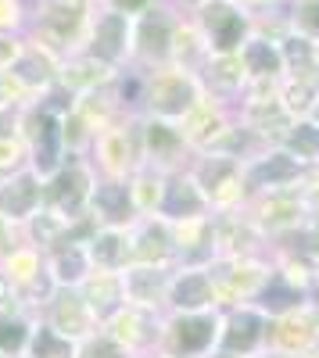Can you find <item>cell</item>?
Instances as JSON below:
<instances>
[{
    "label": "cell",
    "mask_w": 319,
    "mask_h": 358,
    "mask_svg": "<svg viewBox=\"0 0 319 358\" xmlns=\"http://www.w3.org/2000/svg\"><path fill=\"white\" fill-rule=\"evenodd\" d=\"M90 18H94V0H40V4L29 8L25 40L62 62V57L83 50Z\"/></svg>",
    "instance_id": "cell-1"
},
{
    "label": "cell",
    "mask_w": 319,
    "mask_h": 358,
    "mask_svg": "<svg viewBox=\"0 0 319 358\" xmlns=\"http://www.w3.org/2000/svg\"><path fill=\"white\" fill-rule=\"evenodd\" d=\"M205 101V90L194 72H183L176 65L162 69H143V101L140 115L165 118V122H180L187 111H194Z\"/></svg>",
    "instance_id": "cell-2"
},
{
    "label": "cell",
    "mask_w": 319,
    "mask_h": 358,
    "mask_svg": "<svg viewBox=\"0 0 319 358\" xmlns=\"http://www.w3.org/2000/svg\"><path fill=\"white\" fill-rule=\"evenodd\" d=\"M219 330H222V308L165 312L162 341H158L155 355H162V358H208L219 348Z\"/></svg>",
    "instance_id": "cell-3"
},
{
    "label": "cell",
    "mask_w": 319,
    "mask_h": 358,
    "mask_svg": "<svg viewBox=\"0 0 319 358\" xmlns=\"http://www.w3.org/2000/svg\"><path fill=\"white\" fill-rule=\"evenodd\" d=\"M86 162L94 165L97 176L108 179H129L133 169L143 162L140 147V115H122L94 133V143L86 151Z\"/></svg>",
    "instance_id": "cell-4"
},
{
    "label": "cell",
    "mask_w": 319,
    "mask_h": 358,
    "mask_svg": "<svg viewBox=\"0 0 319 358\" xmlns=\"http://www.w3.org/2000/svg\"><path fill=\"white\" fill-rule=\"evenodd\" d=\"M190 179L197 183V190L205 194L212 215L222 212H241L248 204V190H244V172L237 158L226 155H194V162L187 165Z\"/></svg>",
    "instance_id": "cell-5"
},
{
    "label": "cell",
    "mask_w": 319,
    "mask_h": 358,
    "mask_svg": "<svg viewBox=\"0 0 319 358\" xmlns=\"http://www.w3.org/2000/svg\"><path fill=\"white\" fill-rule=\"evenodd\" d=\"M244 215L262 229L266 241H283L298 229H305L316 215L305 204L298 187H283V190H266V194H251L244 204Z\"/></svg>",
    "instance_id": "cell-6"
},
{
    "label": "cell",
    "mask_w": 319,
    "mask_h": 358,
    "mask_svg": "<svg viewBox=\"0 0 319 358\" xmlns=\"http://www.w3.org/2000/svg\"><path fill=\"white\" fill-rule=\"evenodd\" d=\"M190 18L201 29V36H205L208 54H241V47L255 33L251 11H244L237 0H208Z\"/></svg>",
    "instance_id": "cell-7"
},
{
    "label": "cell",
    "mask_w": 319,
    "mask_h": 358,
    "mask_svg": "<svg viewBox=\"0 0 319 358\" xmlns=\"http://www.w3.org/2000/svg\"><path fill=\"white\" fill-rule=\"evenodd\" d=\"M208 268V276L219 294V308H234L248 305L262 294L269 273H273V258H215Z\"/></svg>",
    "instance_id": "cell-8"
},
{
    "label": "cell",
    "mask_w": 319,
    "mask_h": 358,
    "mask_svg": "<svg viewBox=\"0 0 319 358\" xmlns=\"http://www.w3.org/2000/svg\"><path fill=\"white\" fill-rule=\"evenodd\" d=\"M94 179H97V172L86 162V155H69L62 169L50 179H43V204L62 212L65 219H83L86 204H90Z\"/></svg>",
    "instance_id": "cell-9"
},
{
    "label": "cell",
    "mask_w": 319,
    "mask_h": 358,
    "mask_svg": "<svg viewBox=\"0 0 319 358\" xmlns=\"http://www.w3.org/2000/svg\"><path fill=\"white\" fill-rule=\"evenodd\" d=\"M83 50L97 57L101 65L108 69H126L129 57H133V18L129 15H119V11H94L90 18V29H86V40H83Z\"/></svg>",
    "instance_id": "cell-10"
},
{
    "label": "cell",
    "mask_w": 319,
    "mask_h": 358,
    "mask_svg": "<svg viewBox=\"0 0 319 358\" xmlns=\"http://www.w3.org/2000/svg\"><path fill=\"white\" fill-rule=\"evenodd\" d=\"M176 11L155 4L148 15L133 18V57L136 69H162L172 62V29H176Z\"/></svg>",
    "instance_id": "cell-11"
},
{
    "label": "cell",
    "mask_w": 319,
    "mask_h": 358,
    "mask_svg": "<svg viewBox=\"0 0 319 358\" xmlns=\"http://www.w3.org/2000/svg\"><path fill=\"white\" fill-rule=\"evenodd\" d=\"M241 172H244V190L251 197V194H266V190L298 187L302 176H305V165L295 155H287L280 143H273V147L255 151L251 158H244Z\"/></svg>",
    "instance_id": "cell-12"
},
{
    "label": "cell",
    "mask_w": 319,
    "mask_h": 358,
    "mask_svg": "<svg viewBox=\"0 0 319 358\" xmlns=\"http://www.w3.org/2000/svg\"><path fill=\"white\" fill-rule=\"evenodd\" d=\"M269 341V315L258 305H234L222 308V330H219V351L229 355H258Z\"/></svg>",
    "instance_id": "cell-13"
},
{
    "label": "cell",
    "mask_w": 319,
    "mask_h": 358,
    "mask_svg": "<svg viewBox=\"0 0 319 358\" xmlns=\"http://www.w3.org/2000/svg\"><path fill=\"white\" fill-rule=\"evenodd\" d=\"M162 322H165V312L122 305L101 330L119 341L129 355H151V351H158V341H162Z\"/></svg>",
    "instance_id": "cell-14"
},
{
    "label": "cell",
    "mask_w": 319,
    "mask_h": 358,
    "mask_svg": "<svg viewBox=\"0 0 319 358\" xmlns=\"http://www.w3.org/2000/svg\"><path fill=\"white\" fill-rule=\"evenodd\" d=\"M140 147H143V162L162 172L187 169V158H194L180 126L165 122V118H151V115H140Z\"/></svg>",
    "instance_id": "cell-15"
},
{
    "label": "cell",
    "mask_w": 319,
    "mask_h": 358,
    "mask_svg": "<svg viewBox=\"0 0 319 358\" xmlns=\"http://www.w3.org/2000/svg\"><path fill=\"white\" fill-rule=\"evenodd\" d=\"M40 319L50 326V330H57L62 337H69V341H76V344L86 341L94 330H101L97 319L90 315V308H86L83 294H79L76 287H57V290L50 294V301L43 305Z\"/></svg>",
    "instance_id": "cell-16"
},
{
    "label": "cell",
    "mask_w": 319,
    "mask_h": 358,
    "mask_svg": "<svg viewBox=\"0 0 319 358\" xmlns=\"http://www.w3.org/2000/svg\"><path fill=\"white\" fill-rule=\"evenodd\" d=\"M86 215H94L97 226H115V229H129L140 215L133 204V190L129 179H108L97 176L94 190H90V204H86Z\"/></svg>",
    "instance_id": "cell-17"
},
{
    "label": "cell",
    "mask_w": 319,
    "mask_h": 358,
    "mask_svg": "<svg viewBox=\"0 0 319 358\" xmlns=\"http://www.w3.org/2000/svg\"><path fill=\"white\" fill-rule=\"evenodd\" d=\"M212 219H215V258H266L269 241L244 215V208L241 212L212 215Z\"/></svg>",
    "instance_id": "cell-18"
},
{
    "label": "cell",
    "mask_w": 319,
    "mask_h": 358,
    "mask_svg": "<svg viewBox=\"0 0 319 358\" xmlns=\"http://www.w3.org/2000/svg\"><path fill=\"white\" fill-rule=\"evenodd\" d=\"M234 104H226V101H215V97H205L194 111H187L183 118H180V133H183V140H187V147L197 155V151H208V147L234 126Z\"/></svg>",
    "instance_id": "cell-19"
},
{
    "label": "cell",
    "mask_w": 319,
    "mask_h": 358,
    "mask_svg": "<svg viewBox=\"0 0 319 358\" xmlns=\"http://www.w3.org/2000/svg\"><path fill=\"white\" fill-rule=\"evenodd\" d=\"M237 122L262 143V147H273L287 136V129L295 126V115L280 104V97H266V101H241L234 108Z\"/></svg>",
    "instance_id": "cell-20"
},
{
    "label": "cell",
    "mask_w": 319,
    "mask_h": 358,
    "mask_svg": "<svg viewBox=\"0 0 319 358\" xmlns=\"http://www.w3.org/2000/svg\"><path fill=\"white\" fill-rule=\"evenodd\" d=\"M176 265H126L122 268V290H126V305H140L151 312H165V297Z\"/></svg>",
    "instance_id": "cell-21"
},
{
    "label": "cell",
    "mask_w": 319,
    "mask_h": 358,
    "mask_svg": "<svg viewBox=\"0 0 319 358\" xmlns=\"http://www.w3.org/2000/svg\"><path fill=\"white\" fill-rule=\"evenodd\" d=\"M212 215V208L205 201V194L197 190V183L190 179L187 169L165 172V190H162V204H158V219L165 222H187V219H201Z\"/></svg>",
    "instance_id": "cell-22"
},
{
    "label": "cell",
    "mask_w": 319,
    "mask_h": 358,
    "mask_svg": "<svg viewBox=\"0 0 319 358\" xmlns=\"http://www.w3.org/2000/svg\"><path fill=\"white\" fill-rule=\"evenodd\" d=\"M201 79V90L205 97H215V101H226V104H241L244 90H248V72H244V62L241 54H212L205 65L197 72Z\"/></svg>",
    "instance_id": "cell-23"
},
{
    "label": "cell",
    "mask_w": 319,
    "mask_h": 358,
    "mask_svg": "<svg viewBox=\"0 0 319 358\" xmlns=\"http://www.w3.org/2000/svg\"><path fill=\"white\" fill-rule=\"evenodd\" d=\"M219 308V294L208 268H176L169 283L165 312H208Z\"/></svg>",
    "instance_id": "cell-24"
},
{
    "label": "cell",
    "mask_w": 319,
    "mask_h": 358,
    "mask_svg": "<svg viewBox=\"0 0 319 358\" xmlns=\"http://www.w3.org/2000/svg\"><path fill=\"white\" fill-rule=\"evenodd\" d=\"M40 204H43V179L33 169H25L0 183V219H8L11 226L22 229L36 215Z\"/></svg>",
    "instance_id": "cell-25"
},
{
    "label": "cell",
    "mask_w": 319,
    "mask_h": 358,
    "mask_svg": "<svg viewBox=\"0 0 319 358\" xmlns=\"http://www.w3.org/2000/svg\"><path fill=\"white\" fill-rule=\"evenodd\" d=\"M115 76L119 72L101 65L97 57H90L86 50L62 57V65H57V86L72 97H86V94H97V90H108L115 83Z\"/></svg>",
    "instance_id": "cell-26"
},
{
    "label": "cell",
    "mask_w": 319,
    "mask_h": 358,
    "mask_svg": "<svg viewBox=\"0 0 319 358\" xmlns=\"http://www.w3.org/2000/svg\"><path fill=\"white\" fill-rule=\"evenodd\" d=\"M133 262L136 265H176V244H172V226L158 215L136 219L129 226Z\"/></svg>",
    "instance_id": "cell-27"
},
{
    "label": "cell",
    "mask_w": 319,
    "mask_h": 358,
    "mask_svg": "<svg viewBox=\"0 0 319 358\" xmlns=\"http://www.w3.org/2000/svg\"><path fill=\"white\" fill-rule=\"evenodd\" d=\"M86 308H90V315L97 319V326H104L115 312H119L126 305V290H122V273H108V268H94L90 276H86L79 287Z\"/></svg>",
    "instance_id": "cell-28"
},
{
    "label": "cell",
    "mask_w": 319,
    "mask_h": 358,
    "mask_svg": "<svg viewBox=\"0 0 319 358\" xmlns=\"http://www.w3.org/2000/svg\"><path fill=\"white\" fill-rule=\"evenodd\" d=\"M57 65H62V62H57L54 54H47L43 47L25 40V50H22L18 62L11 65V76L18 79V86L25 90V94L36 101V97H43L47 90L57 83Z\"/></svg>",
    "instance_id": "cell-29"
},
{
    "label": "cell",
    "mask_w": 319,
    "mask_h": 358,
    "mask_svg": "<svg viewBox=\"0 0 319 358\" xmlns=\"http://www.w3.org/2000/svg\"><path fill=\"white\" fill-rule=\"evenodd\" d=\"M86 255H90L94 268H108V273H122L126 265H133V241L129 229L115 226H97L86 241Z\"/></svg>",
    "instance_id": "cell-30"
},
{
    "label": "cell",
    "mask_w": 319,
    "mask_h": 358,
    "mask_svg": "<svg viewBox=\"0 0 319 358\" xmlns=\"http://www.w3.org/2000/svg\"><path fill=\"white\" fill-rule=\"evenodd\" d=\"M241 62L248 72V83H280L283 79V57H280V43L266 33L248 36V43L241 47Z\"/></svg>",
    "instance_id": "cell-31"
},
{
    "label": "cell",
    "mask_w": 319,
    "mask_h": 358,
    "mask_svg": "<svg viewBox=\"0 0 319 358\" xmlns=\"http://www.w3.org/2000/svg\"><path fill=\"white\" fill-rule=\"evenodd\" d=\"M43 262H47V273H50L54 287H79L86 276L94 273L90 255H86V244H76V241H62L57 248H50L43 255Z\"/></svg>",
    "instance_id": "cell-32"
},
{
    "label": "cell",
    "mask_w": 319,
    "mask_h": 358,
    "mask_svg": "<svg viewBox=\"0 0 319 358\" xmlns=\"http://www.w3.org/2000/svg\"><path fill=\"white\" fill-rule=\"evenodd\" d=\"M72 226H76V219H65L62 212H54V208L40 204V208H36V215L22 226V241H25V244H33L36 251L47 255L50 248H57L62 241H69Z\"/></svg>",
    "instance_id": "cell-33"
},
{
    "label": "cell",
    "mask_w": 319,
    "mask_h": 358,
    "mask_svg": "<svg viewBox=\"0 0 319 358\" xmlns=\"http://www.w3.org/2000/svg\"><path fill=\"white\" fill-rule=\"evenodd\" d=\"M208 43L205 36H201V29L194 25V18H176V29H172V62L169 65H176L183 72H201V65L208 62Z\"/></svg>",
    "instance_id": "cell-34"
},
{
    "label": "cell",
    "mask_w": 319,
    "mask_h": 358,
    "mask_svg": "<svg viewBox=\"0 0 319 358\" xmlns=\"http://www.w3.org/2000/svg\"><path fill=\"white\" fill-rule=\"evenodd\" d=\"M276 43H280V57H283V79H316L319 43L291 33V29H287Z\"/></svg>",
    "instance_id": "cell-35"
},
{
    "label": "cell",
    "mask_w": 319,
    "mask_h": 358,
    "mask_svg": "<svg viewBox=\"0 0 319 358\" xmlns=\"http://www.w3.org/2000/svg\"><path fill=\"white\" fill-rule=\"evenodd\" d=\"M129 190H133V204H136V215L148 219L158 215V204H162V190H165V172L140 162L129 176Z\"/></svg>",
    "instance_id": "cell-36"
},
{
    "label": "cell",
    "mask_w": 319,
    "mask_h": 358,
    "mask_svg": "<svg viewBox=\"0 0 319 358\" xmlns=\"http://www.w3.org/2000/svg\"><path fill=\"white\" fill-rule=\"evenodd\" d=\"M309 297H312V294L298 290L295 283H287V280L276 273V268H273L269 280H266V287H262V294H258L251 305H258V308H262V312L273 319V315H283V312H295V308H302V305L309 301Z\"/></svg>",
    "instance_id": "cell-37"
},
{
    "label": "cell",
    "mask_w": 319,
    "mask_h": 358,
    "mask_svg": "<svg viewBox=\"0 0 319 358\" xmlns=\"http://www.w3.org/2000/svg\"><path fill=\"white\" fill-rule=\"evenodd\" d=\"M47 268V262H43V251H36L33 244H18L4 262H0V273H4L8 280H11V287H15V294L22 290V287H29L40 273Z\"/></svg>",
    "instance_id": "cell-38"
},
{
    "label": "cell",
    "mask_w": 319,
    "mask_h": 358,
    "mask_svg": "<svg viewBox=\"0 0 319 358\" xmlns=\"http://www.w3.org/2000/svg\"><path fill=\"white\" fill-rule=\"evenodd\" d=\"M25 358H76V341H69L57 330H50L43 319H33L29 344H25Z\"/></svg>",
    "instance_id": "cell-39"
},
{
    "label": "cell",
    "mask_w": 319,
    "mask_h": 358,
    "mask_svg": "<svg viewBox=\"0 0 319 358\" xmlns=\"http://www.w3.org/2000/svg\"><path fill=\"white\" fill-rule=\"evenodd\" d=\"M280 147L287 155H295L305 169L319 165V122H312V118H295V126L287 129Z\"/></svg>",
    "instance_id": "cell-40"
},
{
    "label": "cell",
    "mask_w": 319,
    "mask_h": 358,
    "mask_svg": "<svg viewBox=\"0 0 319 358\" xmlns=\"http://www.w3.org/2000/svg\"><path fill=\"white\" fill-rule=\"evenodd\" d=\"M280 104L295 118H309V111L319 101V83L316 79H280Z\"/></svg>",
    "instance_id": "cell-41"
},
{
    "label": "cell",
    "mask_w": 319,
    "mask_h": 358,
    "mask_svg": "<svg viewBox=\"0 0 319 358\" xmlns=\"http://www.w3.org/2000/svg\"><path fill=\"white\" fill-rule=\"evenodd\" d=\"M29 330H33V319L29 315H22V312H4L0 315V358L25 355Z\"/></svg>",
    "instance_id": "cell-42"
},
{
    "label": "cell",
    "mask_w": 319,
    "mask_h": 358,
    "mask_svg": "<svg viewBox=\"0 0 319 358\" xmlns=\"http://www.w3.org/2000/svg\"><path fill=\"white\" fill-rule=\"evenodd\" d=\"M287 29L312 43H319V0H287Z\"/></svg>",
    "instance_id": "cell-43"
},
{
    "label": "cell",
    "mask_w": 319,
    "mask_h": 358,
    "mask_svg": "<svg viewBox=\"0 0 319 358\" xmlns=\"http://www.w3.org/2000/svg\"><path fill=\"white\" fill-rule=\"evenodd\" d=\"M25 169H29V147H25V140L18 133L0 136V183L11 179V176H18V172H25Z\"/></svg>",
    "instance_id": "cell-44"
},
{
    "label": "cell",
    "mask_w": 319,
    "mask_h": 358,
    "mask_svg": "<svg viewBox=\"0 0 319 358\" xmlns=\"http://www.w3.org/2000/svg\"><path fill=\"white\" fill-rule=\"evenodd\" d=\"M76 358H133L115 337H108L104 330H94L86 341L76 344Z\"/></svg>",
    "instance_id": "cell-45"
},
{
    "label": "cell",
    "mask_w": 319,
    "mask_h": 358,
    "mask_svg": "<svg viewBox=\"0 0 319 358\" xmlns=\"http://www.w3.org/2000/svg\"><path fill=\"white\" fill-rule=\"evenodd\" d=\"M29 4L25 0H0V33H25Z\"/></svg>",
    "instance_id": "cell-46"
},
{
    "label": "cell",
    "mask_w": 319,
    "mask_h": 358,
    "mask_svg": "<svg viewBox=\"0 0 319 358\" xmlns=\"http://www.w3.org/2000/svg\"><path fill=\"white\" fill-rule=\"evenodd\" d=\"M29 101H33V97H29L25 90L18 86V79H15L11 72H0V111H11V108H25Z\"/></svg>",
    "instance_id": "cell-47"
},
{
    "label": "cell",
    "mask_w": 319,
    "mask_h": 358,
    "mask_svg": "<svg viewBox=\"0 0 319 358\" xmlns=\"http://www.w3.org/2000/svg\"><path fill=\"white\" fill-rule=\"evenodd\" d=\"M22 50H25V33H0V72H11Z\"/></svg>",
    "instance_id": "cell-48"
},
{
    "label": "cell",
    "mask_w": 319,
    "mask_h": 358,
    "mask_svg": "<svg viewBox=\"0 0 319 358\" xmlns=\"http://www.w3.org/2000/svg\"><path fill=\"white\" fill-rule=\"evenodd\" d=\"M155 4H158V0H101V8H108V11H119V15H129V18L148 15Z\"/></svg>",
    "instance_id": "cell-49"
},
{
    "label": "cell",
    "mask_w": 319,
    "mask_h": 358,
    "mask_svg": "<svg viewBox=\"0 0 319 358\" xmlns=\"http://www.w3.org/2000/svg\"><path fill=\"white\" fill-rule=\"evenodd\" d=\"M18 244H25V241H22V229H18V226H11L8 219H0V262H4Z\"/></svg>",
    "instance_id": "cell-50"
},
{
    "label": "cell",
    "mask_w": 319,
    "mask_h": 358,
    "mask_svg": "<svg viewBox=\"0 0 319 358\" xmlns=\"http://www.w3.org/2000/svg\"><path fill=\"white\" fill-rule=\"evenodd\" d=\"M4 312H18V294H15L11 280L0 273V315H4Z\"/></svg>",
    "instance_id": "cell-51"
},
{
    "label": "cell",
    "mask_w": 319,
    "mask_h": 358,
    "mask_svg": "<svg viewBox=\"0 0 319 358\" xmlns=\"http://www.w3.org/2000/svg\"><path fill=\"white\" fill-rule=\"evenodd\" d=\"M251 358H302V355H287V351H276V348H262V351L251 355Z\"/></svg>",
    "instance_id": "cell-52"
},
{
    "label": "cell",
    "mask_w": 319,
    "mask_h": 358,
    "mask_svg": "<svg viewBox=\"0 0 319 358\" xmlns=\"http://www.w3.org/2000/svg\"><path fill=\"white\" fill-rule=\"evenodd\" d=\"M208 358H244V355H229V351H219V348H215Z\"/></svg>",
    "instance_id": "cell-53"
},
{
    "label": "cell",
    "mask_w": 319,
    "mask_h": 358,
    "mask_svg": "<svg viewBox=\"0 0 319 358\" xmlns=\"http://www.w3.org/2000/svg\"><path fill=\"white\" fill-rule=\"evenodd\" d=\"M309 118H312V122H319V101H316V108L309 111Z\"/></svg>",
    "instance_id": "cell-54"
},
{
    "label": "cell",
    "mask_w": 319,
    "mask_h": 358,
    "mask_svg": "<svg viewBox=\"0 0 319 358\" xmlns=\"http://www.w3.org/2000/svg\"><path fill=\"white\" fill-rule=\"evenodd\" d=\"M305 358H319V344H316V348H312V351H309Z\"/></svg>",
    "instance_id": "cell-55"
},
{
    "label": "cell",
    "mask_w": 319,
    "mask_h": 358,
    "mask_svg": "<svg viewBox=\"0 0 319 358\" xmlns=\"http://www.w3.org/2000/svg\"><path fill=\"white\" fill-rule=\"evenodd\" d=\"M316 83H319V62H316Z\"/></svg>",
    "instance_id": "cell-56"
},
{
    "label": "cell",
    "mask_w": 319,
    "mask_h": 358,
    "mask_svg": "<svg viewBox=\"0 0 319 358\" xmlns=\"http://www.w3.org/2000/svg\"><path fill=\"white\" fill-rule=\"evenodd\" d=\"M18 358H25V355H18Z\"/></svg>",
    "instance_id": "cell-57"
}]
</instances>
